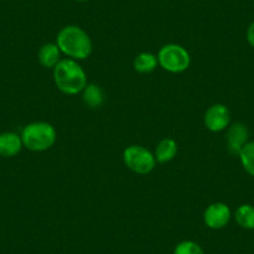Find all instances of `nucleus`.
Instances as JSON below:
<instances>
[{"label":"nucleus","instance_id":"1","mask_svg":"<svg viewBox=\"0 0 254 254\" xmlns=\"http://www.w3.org/2000/svg\"><path fill=\"white\" fill-rule=\"evenodd\" d=\"M56 45L63 54L72 60H84L92 53V41L84 29L67 25L59 31Z\"/></svg>","mask_w":254,"mask_h":254},{"label":"nucleus","instance_id":"2","mask_svg":"<svg viewBox=\"0 0 254 254\" xmlns=\"http://www.w3.org/2000/svg\"><path fill=\"white\" fill-rule=\"evenodd\" d=\"M54 81L58 89L66 95H77L87 85L84 69L76 60L64 59L54 67Z\"/></svg>","mask_w":254,"mask_h":254},{"label":"nucleus","instance_id":"3","mask_svg":"<svg viewBox=\"0 0 254 254\" xmlns=\"http://www.w3.org/2000/svg\"><path fill=\"white\" fill-rule=\"evenodd\" d=\"M20 136L23 145L28 150L43 152L54 146L56 141V130L48 122H31L24 127Z\"/></svg>","mask_w":254,"mask_h":254},{"label":"nucleus","instance_id":"4","mask_svg":"<svg viewBox=\"0 0 254 254\" xmlns=\"http://www.w3.org/2000/svg\"><path fill=\"white\" fill-rule=\"evenodd\" d=\"M158 65L163 70L172 74H180L190 67V56L185 48L177 44H167L162 46L157 55Z\"/></svg>","mask_w":254,"mask_h":254},{"label":"nucleus","instance_id":"5","mask_svg":"<svg viewBox=\"0 0 254 254\" xmlns=\"http://www.w3.org/2000/svg\"><path fill=\"white\" fill-rule=\"evenodd\" d=\"M124 162L133 172L138 175H147L155 168L156 158L147 148L132 145L124 151Z\"/></svg>","mask_w":254,"mask_h":254},{"label":"nucleus","instance_id":"6","mask_svg":"<svg viewBox=\"0 0 254 254\" xmlns=\"http://www.w3.org/2000/svg\"><path fill=\"white\" fill-rule=\"evenodd\" d=\"M231 124V111L223 104L212 105L204 114V125L212 132H221Z\"/></svg>","mask_w":254,"mask_h":254},{"label":"nucleus","instance_id":"7","mask_svg":"<svg viewBox=\"0 0 254 254\" xmlns=\"http://www.w3.org/2000/svg\"><path fill=\"white\" fill-rule=\"evenodd\" d=\"M232 218L231 208L226 203L216 202L207 207L203 213V221L208 228L222 229L229 223Z\"/></svg>","mask_w":254,"mask_h":254},{"label":"nucleus","instance_id":"8","mask_svg":"<svg viewBox=\"0 0 254 254\" xmlns=\"http://www.w3.org/2000/svg\"><path fill=\"white\" fill-rule=\"evenodd\" d=\"M249 138V131L242 122H236L227 131V147L233 155H239Z\"/></svg>","mask_w":254,"mask_h":254},{"label":"nucleus","instance_id":"9","mask_svg":"<svg viewBox=\"0 0 254 254\" xmlns=\"http://www.w3.org/2000/svg\"><path fill=\"white\" fill-rule=\"evenodd\" d=\"M21 136L15 132L0 133V156L3 157H14L23 148Z\"/></svg>","mask_w":254,"mask_h":254},{"label":"nucleus","instance_id":"10","mask_svg":"<svg viewBox=\"0 0 254 254\" xmlns=\"http://www.w3.org/2000/svg\"><path fill=\"white\" fill-rule=\"evenodd\" d=\"M177 142L172 138H163L162 141L158 142L155 150V158L156 162L166 163L170 162L177 155Z\"/></svg>","mask_w":254,"mask_h":254},{"label":"nucleus","instance_id":"11","mask_svg":"<svg viewBox=\"0 0 254 254\" xmlns=\"http://www.w3.org/2000/svg\"><path fill=\"white\" fill-rule=\"evenodd\" d=\"M60 49L58 48L56 44H44L38 54L39 61H40V64L44 67H53L54 69L58 65L59 61H60Z\"/></svg>","mask_w":254,"mask_h":254},{"label":"nucleus","instance_id":"12","mask_svg":"<svg viewBox=\"0 0 254 254\" xmlns=\"http://www.w3.org/2000/svg\"><path fill=\"white\" fill-rule=\"evenodd\" d=\"M234 219L241 228L252 231L254 229V206L241 204L234 212Z\"/></svg>","mask_w":254,"mask_h":254},{"label":"nucleus","instance_id":"13","mask_svg":"<svg viewBox=\"0 0 254 254\" xmlns=\"http://www.w3.org/2000/svg\"><path fill=\"white\" fill-rule=\"evenodd\" d=\"M158 65L157 56L151 53H141L133 60V67L140 74H150Z\"/></svg>","mask_w":254,"mask_h":254},{"label":"nucleus","instance_id":"14","mask_svg":"<svg viewBox=\"0 0 254 254\" xmlns=\"http://www.w3.org/2000/svg\"><path fill=\"white\" fill-rule=\"evenodd\" d=\"M82 100L90 109H97L104 104V92L100 86L95 84H87L82 90Z\"/></svg>","mask_w":254,"mask_h":254},{"label":"nucleus","instance_id":"15","mask_svg":"<svg viewBox=\"0 0 254 254\" xmlns=\"http://www.w3.org/2000/svg\"><path fill=\"white\" fill-rule=\"evenodd\" d=\"M238 156L244 171L254 177V141H248Z\"/></svg>","mask_w":254,"mask_h":254},{"label":"nucleus","instance_id":"16","mask_svg":"<svg viewBox=\"0 0 254 254\" xmlns=\"http://www.w3.org/2000/svg\"><path fill=\"white\" fill-rule=\"evenodd\" d=\"M173 254H206L203 248L193 241H182L175 247Z\"/></svg>","mask_w":254,"mask_h":254},{"label":"nucleus","instance_id":"17","mask_svg":"<svg viewBox=\"0 0 254 254\" xmlns=\"http://www.w3.org/2000/svg\"><path fill=\"white\" fill-rule=\"evenodd\" d=\"M247 41L252 48H254V21H252V24L247 29Z\"/></svg>","mask_w":254,"mask_h":254},{"label":"nucleus","instance_id":"18","mask_svg":"<svg viewBox=\"0 0 254 254\" xmlns=\"http://www.w3.org/2000/svg\"><path fill=\"white\" fill-rule=\"evenodd\" d=\"M76 1H87V0H76Z\"/></svg>","mask_w":254,"mask_h":254},{"label":"nucleus","instance_id":"19","mask_svg":"<svg viewBox=\"0 0 254 254\" xmlns=\"http://www.w3.org/2000/svg\"><path fill=\"white\" fill-rule=\"evenodd\" d=\"M253 3H254V0H253Z\"/></svg>","mask_w":254,"mask_h":254}]
</instances>
